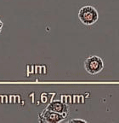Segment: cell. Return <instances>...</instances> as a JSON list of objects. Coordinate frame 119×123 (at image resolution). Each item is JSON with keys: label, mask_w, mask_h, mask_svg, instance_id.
Masks as SVG:
<instances>
[{"label": "cell", "mask_w": 119, "mask_h": 123, "mask_svg": "<svg viewBox=\"0 0 119 123\" xmlns=\"http://www.w3.org/2000/svg\"><path fill=\"white\" fill-rule=\"evenodd\" d=\"M78 19L83 25L92 26L98 21L99 13L94 6L85 5L79 10Z\"/></svg>", "instance_id": "cell-1"}, {"label": "cell", "mask_w": 119, "mask_h": 123, "mask_svg": "<svg viewBox=\"0 0 119 123\" xmlns=\"http://www.w3.org/2000/svg\"><path fill=\"white\" fill-rule=\"evenodd\" d=\"M84 68L89 74L95 75L103 70L104 62L100 56H91L85 60Z\"/></svg>", "instance_id": "cell-2"}, {"label": "cell", "mask_w": 119, "mask_h": 123, "mask_svg": "<svg viewBox=\"0 0 119 123\" xmlns=\"http://www.w3.org/2000/svg\"><path fill=\"white\" fill-rule=\"evenodd\" d=\"M66 114H60L45 109L39 115V121L46 123H58L63 121L66 118Z\"/></svg>", "instance_id": "cell-3"}, {"label": "cell", "mask_w": 119, "mask_h": 123, "mask_svg": "<svg viewBox=\"0 0 119 123\" xmlns=\"http://www.w3.org/2000/svg\"><path fill=\"white\" fill-rule=\"evenodd\" d=\"M46 109L51 110V111L57 112L60 114H66V115L69 111L68 106L61 101H53L47 106Z\"/></svg>", "instance_id": "cell-4"}, {"label": "cell", "mask_w": 119, "mask_h": 123, "mask_svg": "<svg viewBox=\"0 0 119 123\" xmlns=\"http://www.w3.org/2000/svg\"><path fill=\"white\" fill-rule=\"evenodd\" d=\"M69 122H71V123H74V122H83V123H86L87 121L85 120H82V119H72L69 121Z\"/></svg>", "instance_id": "cell-5"}, {"label": "cell", "mask_w": 119, "mask_h": 123, "mask_svg": "<svg viewBox=\"0 0 119 123\" xmlns=\"http://www.w3.org/2000/svg\"><path fill=\"white\" fill-rule=\"evenodd\" d=\"M3 27H4V22L2 21V20L0 19V33H2L3 31Z\"/></svg>", "instance_id": "cell-6"}]
</instances>
